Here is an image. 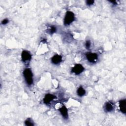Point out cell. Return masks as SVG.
I'll list each match as a JSON object with an SVG mask.
<instances>
[{
    "label": "cell",
    "instance_id": "10",
    "mask_svg": "<svg viewBox=\"0 0 126 126\" xmlns=\"http://www.w3.org/2000/svg\"><path fill=\"white\" fill-rule=\"evenodd\" d=\"M119 107L120 111L125 114L126 113V99H121L119 101Z\"/></svg>",
    "mask_w": 126,
    "mask_h": 126
},
{
    "label": "cell",
    "instance_id": "6",
    "mask_svg": "<svg viewBox=\"0 0 126 126\" xmlns=\"http://www.w3.org/2000/svg\"><path fill=\"white\" fill-rule=\"evenodd\" d=\"M62 61V56L59 54H56L54 55L51 59V63L55 64V65H58L60 64Z\"/></svg>",
    "mask_w": 126,
    "mask_h": 126
},
{
    "label": "cell",
    "instance_id": "13",
    "mask_svg": "<svg viewBox=\"0 0 126 126\" xmlns=\"http://www.w3.org/2000/svg\"><path fill=\"white\" fill-rule=\"evenodd\" d=\"M56 32V27L54 26H51L49 27V29H48V32L50 34H53L54 32Z\"/></svg>",
    "mask_w": 126,
    "mask_h": 126
},
{
    "label": "cell",
    "instance_id": "14",
    "mask_svg": "<svg viewBox=\"0 0 126 126\" xmlns=\"http://www.w3.org/2000/svg\"><path fill=\"white\" fill-rule=\"evenodd\" d=\"M85 47L87 49L89 50L91 48V41L89 40H86V42H85Z\"/></svg>",
    "mask_w": 126,
    "mask_h": 126
},
{
    "label": "cell",
    "instance_id": "11",
    "mask_svg": "<svg viewBox=\"0 0 126 126\" xmlns=\"http://www.w3.org/2000/svg\"><path fill=\"white\" fill-rule=\"evenodd\" d=\"M86 90L82 86L78 87V88L77 89V90L76 91V93H77V95L80 97H82L84 95H85V94H86Z\"/></svg>",
    "mask_w": 126,
    "mask_h": 126
},
{
    "label": "cell",
    "instance_id": "8",
    "mask_svg": "<svg viewBox=\"0 0 126 126\" xmlns=\"http://www.w3.org/2000/svg\"><path fill=\"white\" fill-rule=\"evenodd\" d=\"M55 95L51 94H47L45 95L43 98V102L46 104H49L54 99H55Z\"/></svg>",
    "mask_w": 126,
    "mask_h": 126
},
{
    "label": "cell",
    "instance_id": "16",
    "mask_svg": "<svg viewBox=\"0 0 126 126\" xmlns=\"http://www.w3.org/2000/svg\"><path fill=\"white\" fill-rule=\"evenodd\" d=\"M9 22V20L7 18H5V19H3L1 22V23L2 25H6L7 24H8Z\"/></svg>",
    "mask_w": 126,
    "mask_h": 126
},
{
    "label": "cell",
    "instance_id": "7",
    "mask_svg": "<svg viewBox=\"0 0 126 126\" xmlns=\"http://www.w3.org/2000/svg\"><path fill=\"white\" fill-rule=\"evenodd\" d=\"M114 104L111 101L106 102L104 105V110L106 112H111L114 109Z\"/></svg>",
    "mask_w": 126,
    "mask_h": 126
},
{
    "label": "cell",
    "instance_id": "4",
    "mask_svg": "<svg viewBox=\"0 0 126 126\" xmlns=\"http://www.w3.org/2000/svg\"><path fill=\"white\" fill-rule=\"evenodd\" d=\"M32 55L31 53L28 50H23L21 53V59L23 63H27L32 59Z\"/></svg>",
    "mask_w": 126,
    "mask_h": 126
},
{
    "label": "cell",
    "instance_id": "5",
    "mask_svg": "<svg viewBox=\"0 0 126 126\" xmlns=\"http://www.w3.org/2000/svg\"><path fill=\"white\" fill-rule=\"evenodd\" d=\"M84 70V66L80 63H76L75 64L74 66L71 68V72L76 74V75H79L82 73Z\"/></svg>",
    "mask_w": 126,
    "mask_h": 126
},
{
    "label": "cell",
    "instance_id": "12",
    "mask_svg": "<svg viewBox=\"0 0 126 126\" xmlns=\"http://www.w3.org/2000/svg\"><path fill=\"white\" fill-rule=\"evenodd\" d=\"M25 125L26 126H34V124L33 122V121H32V120L30 118H27L25 121Z\"/></svg>",
    "mask_w": 126,
    "mask_h": 126
},
{
    "label": "cell",
    "instance_id": "15",
    "mask_svg": "<svg viewBox=\"0 0 126 126\" xmlns=\"http://www.w3.org/2000/svg\"><path fill=\"white\" fill-rule=\"evenodd\" d=\"M94 1L93 0H88L86 1V4L88 6H91L94 4Z\"/></svg>",
    "mask_w": 126,
    "mask_h": 126
},
{
    "label": "cell",
    "instance_id": "9",
    "mask_svg": "<svg viewBox=\"0 0 126 126\" xmlns=\"http://www.w3.org/2000/svg\"><path fill=\"white\" fill-rule=\"evenodd\" d=\"M59 111L64 119H67L68 118V110L66 106L64 105L62 106L61 108H59Z\"/></svg>",
    "mask_w": 126,
    "mask_h": 126
},
{
    "label": "cell",
    "instance_id": "2",
    "mask_svg": "<svg viewBox=\"0 0 126 126\" xmlns=\"http://www.w3.org/2000/svg\"><path fill=\"white\" fill-rule=\"evenodd\" d=\"M75 19L74 13L71 11H67L63 19V24L65 26H69L74 21Z\"/></svg>",
    "mask_w": 126,
    "mask_h": 126
},
{
    "label": "cell",
    "instance_id": "1",
    "mask_svg": "<svg viewBox=\"0 0 126 126\" xmlns=\"http://www.w3.org/2000/svg\"><path fill=\"white\" fill-rule=\"evenodd\" d=\"M25 81L28 86H31L33 83V75L32 70L30 68H26L23 71Z\"/></svg>",
    "mask_w": 126,
    "mask_h": 126
},
{
    "label": "cell",
    "instance_id": "3",
    "mask_svg": "<svg viewBox=\"0 0 126 126\" xmlns=\"http://www.w3.org/2000/svg\"><path fill=\"white\" fill-rule=\"evenodd\" d=\"M85 57L87 61L91 63H95L98 59V55L95 53L87 52L85 54Z\"/></svg>",
    "mask_w": 126,
    "mask_h": 126
}]
</instances>
